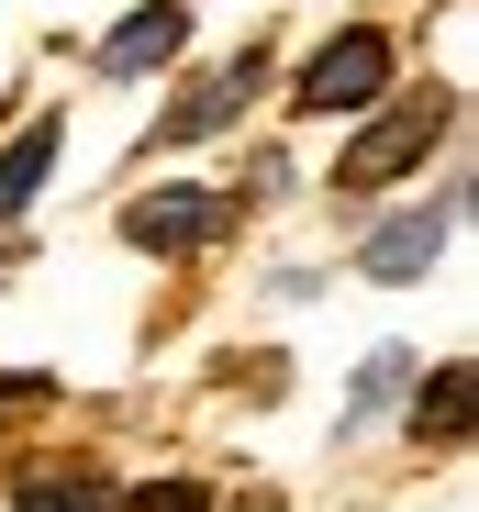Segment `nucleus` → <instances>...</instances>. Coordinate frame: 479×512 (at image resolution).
<instances>
[{
    "label": "nucleus",
    "mask_w": 479,
    "mask_h": 512,
    "mask_svg": "<svg viewBox=\"0 0 479 512\" xmlns=\"http://www.w3.org/2000/svg\"><path fill=\"white\" fill-rule=\"evenodd\" d=\"M379 78H390V45L346 34V45H324L301 67V112H357V101H379Z\"/></svg>",
    "instance_id": "nucleus-2"
},
{
    "label": "nucleus",
    "mask_w": 479,
    "mask_h": 512,
    "mask_svg": "<svg viewBox=\"0 0 479 512\" xmlns=\"http://www.w3.org/2000/svg\"><path fill=\"white\" fill-rule=\"evenodd\" d=\"M23 512H112L101 479H23Z\"/></svg>",
    "instance_id": "nucleus-8"
},
{
    "label": "nucleus",
    "mask_w": 479,
    "mask_h": 512,
    "mask_svg": "<svg viewBox=\"0 0 479 512\" xmlns=\"http://www.w3.org/2000/svg\"><path fill=\"white\" fill-rule=\"evenodd\" d=\"M435 134H446V112H435V101H402L390 123H368V134L335 156V179H346V190H379V179H402V167H413Z\"/></svg>",
    "instance_id": "nucleus-1"
},
{
    "label": "nucleus",
    "mask_w": 479,
    "mask_h": 512,
    "mask_svg": "<svg viewBox=\"0 0 479 512\" xmlns=\"http://www.w3.org/2000/svg\"><path fill=\"white\" fill-rule=\"evenodd\" d=\"M45 167H56V123H23L12 145H0V223H12V212H34Z\"/></svg>",
    "instance_id": "nucleus-6"
},
{
    "label": "nucleus",
    "mask_w": 479,
    "mask_h": 512,
    "mask_svg": "<svg viewBox=\"0 0 479 512\" xmlns=\"http://www.w3.org/2000/svg\"><path fill=\"white\" fill-rule=\"evenodd\" d=\"M424 423H435V435H457V423H468V368H435V401H424Z\"/></svg>",
    "instance_id": "nucleus-10"
},
{
    "label": "nucleus",
    "mask_w": 479,
    "mask_h": 512,
    "mask_svg": "<svg viewBox=\"0 0 479 512\" xmlns=\"http://www.w3.org/2000/svg\"><path fill=\"white\" fill-rule=\"evenodd\" d=\"M179 34H190V12H179V0H145V12L101 45V67H112V78H145V67H168V56H179Z\"/></svg>",
    "instance_id": "nucleus-5"
},
{
    "label": "nucleus",
    "mask_w": 479,
    "mask_h": 512,
    "mask_svg": "<svg viewBox=\"0 0 479 512\" xmlns=\"http://www.w3.org/2000/svg\"><path fill=\"white\" fill-rule=\"evenodd\" d=\"M134 512H201V490H134Z\"/></svg>",
    "instance_id": "nucleus-11"
},
{
    "label": "nucleus",
    "mask_w": 479,
    "mask_h": 512,
    "mask_svg": "<svg viewBox=\"0 0 479 512\" xmlns=\"http://www.w3.org/2000/svg\"><path fill=\"white\" fill-rule=\"evenodd\" d=\"M212 223H223V201H212V190H145V201L123 212V234H134V245H156V256H179V245H201Z\"/></svg>",
    "instance_id": "nucleus-3"
},
{
    "label": "nucleus",
    "mask_w": 479,
    "mask_h": 512,
    "mask_svg": "<svg viewBox=\"0 0 479 512\" xmlns=\"http://www.w3.org/2000/svg\"><path fill=\"white\" fill-rule=\"evenodd\" d=\"M402 379H413V357H368V379H357V401H346V423H368V412H390V401H402Z\"/></svg>",
    "instance_id": "nucleus-9"
},
{
    "label": "nucleus",
    "mask_w": 479,
    "mask_h": 512,
    "mask_svg": "<svg viewBox=\"0 0 479 512\" xmlns=\"http://www.w3.org/2000/svg\"><path fill=\"white\" fill-rule=\"evenodd\" d=\"M435 245H446V212L424 201V212H402V223H379V234L357 245V268H368V279H424Z\"/></svg>",
    "instance_id": "nucleus-4"
},
{
    "label": "nucleus",
    "mask_w": 479,
    "mask_h": 512,
    "mask_svg": "<svg viewBox=\"0 0 479 512\" xmlns=\"http://www.w3.org/2000/svg\"><path fill=\"white\" fill-rule=\"evenodd\" d=\"M246 90H257V67H223V78H201V90H190V101L168 112V134H223Z\"/></svg>",
    "instance_id": "nucleus-7"
}]
</instances>
